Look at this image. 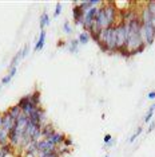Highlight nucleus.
Instances as JSON below:
<instances>
[{
    "instance_id": "obj_27",
    "label": "nucleus",
    "mask_w": 155,
    "mask_h": 157,
    "mask_svg": "<svg viewBox=\"0 0 155 157\" xmlns=\"http://www.w3.org/2000/svg\"><path fill=\"white\" fill-rule=\"evenodd\" d=\"M153 26H154V28H155V15L153 16Z\"/></svg>"
},
{
    "instance_id": "obj_15",
    "label": "nucleus",
    "mask_w": 155,
    "mask_h": 157,
    "mask_svg": "<svg viewBox=\"0 0 155 157\" xmlns=\"http://www.w3.org/2000/svg\"><path fill=\"white\" fill-rule=\"evenodd\" d=\"M50 24V16L47 12H43L40 16V30H44V27H47Z\"/></svg>"
},
{
    "instance_id": "obj_26",
    "label": "nucleus",
    "mask_w": 155,
    "mask_h": 157,
    "mask_svg": "<svg viewBox=\"0 0 155 157\" xmlns=\"http://www.w3.org/2000/svg\"><path fill=\"white\" fill-rule=\"evenodd\" d=\"M107 145H110V146H112V145H115V140H114V138H112V140L110 141V142H108V144Z\"/></svg>"
},
{
    "instance_id": "obj_21",
    "label": "nucleus",
    "mask_w": 155,
    "mask_h": 157,
    "mask_svg": "<svg viewBox=\"0 0 155 157\" xmlns=\"http://www.w3.org/2000/svg\"><path fill=\"white\" fill-rule=\"evenodd\" d=\"M142 130H143V128H138V130H135V132H134V134H132L131 137L128 138V142H134V141H135L136 138H138L139 136H140V133H142Z\"/></svg>"
},
{
    "instance_id": "obj_22",
    "label": "nucleus",
    "mask_w": 155,
    "mask_h": 157,
    "mask_svg": "<svg viewBox=\"0 0 155 157\" xmlns=\"http://www.w3.org/2000/svg\"><path fill=\"white\" fill-rule=\"evenodd\" d=\"M60 12H62V3H58L55 11H54V17H58L59 15H60Z\"/></svg>"
},
{
    "instance_id": "obj_16",
    "label": "nucleus",
    "mask_w": 155,
    "mask_h": 157,
    "mask_svg": "<svg viewBox=\"0 0 155 157\" xmlns=\"http://www.w3.org/2000/svg\"><path fill=\"white\" fill-rule=\"evenodd\" d=\"M8 113L12 116V118L17 120V117H19L20 114H22V109H20V106H19V105H15V106H12V108L8 110Z\"/></svg>"
},
{
    "instance_id": "obj_17",
    "label": "nucleus",
    "mask_w": 155,
    "mask_h": 157,
    "mask_svg": "<svg viewBox=\"0 0 155 157\" xmlns=\"http://www.w3.org/2000/svg\"><path fill=\"white\" fill-rule=\"evenodd\" d=\"M30 98L36 106H40V94H39V91H35L34 94H30Z\"/></svg>"
},
{
    "instance_id": "obj_5",
    "label": "nucleus",
    "mask_w": 155,
    "mask_h": 157,
    "mask_svg": "<svg viewBox=\"0 0 155 157\" xmlns=\"http://www.w3.org/2000/svg\"><path fill=\"white\" fill-rule=\"evenodd\" d=\"M56 149H58V146H55L50 140H44V138H41V140L38 141V151L39 153H51V152H56Z\"/></svg>"
},
{
    "instance_id": "obj_3",
    "label": "nucleus",
    "mask_w": 155,
    "mask_h": 157,
    "mask_svg": "<svg viewBox=\"0 0 155 157\" xmlns=\"http://www.w3.org/2000/svg\"><path fill=\"white\" fill-rule=\"evenodd\" d=\"M104 7V13H106V17H107V22L110 24V27L115 26V22H116V7L114 6V3H106L103 6Z\"/></svg>"
},
{
    "instance_id": "obj_23",
    "label": "nucleus",
    "mask_w": 155,
    "mask_h": 157,
    "mask_svg": "<svg viewBox=\"0 0 155 157\" xmlns=\"http://www.w3.org/2000/svg\"><path fill=\"white\" fill-rule=\"evenodd\" d=\"M28 48H30V46H28V44L24 46V48L22 50V58H24V56H27V54H28Z\"/></svg>"
},
{
    "instance_id": "obj_19",
    "label": "nucleus",
    "mask_w": 155,
    "mask_h": 157,
    "mask_svg": "<svg viewBox=\"0 0 155 157\" xmlns=\"http://www.w3.org/2000/svg\"><path fill=\"white\" fill-rule=\"evenodd\" d=\"M154 112H155V103L149 109V112H147L146 117H144V122H150V121H151V117H153V114H154Z\"/></svg>"
},
{
    "instance_id": "obj_7",
    "label": "nucleus",
    "mask_w": 155,
    "mask_h": 157,
    "mask_svg": "<svg viewBox=\"0 0 155 157\" xmlns=\"http://www.w3.org/2000/svg\"><path fill=\"white\" fill-rule=\"evenodd\" d=\"M72 15H74V20H75V23L79 24V26H82L84 12L82 11V8L79 7V4H76V3H75V7H74V10H72Z\"/></svg>"
},
{
    "instance_id": "obj_2",
    "label": "nucleus",
    "mask_w": 155,
    "mask_h": 157,
    "mask_svg": "<svg viewBox=\"0 0 155 157\" xmlns=\"http://www.w3.org/2000/svg\"><path fill=\"white\" fill-rule=\"evenodd\" d=\"M17 105L20 106L22 112H23L24 114H27V116H30V114L32 113L36 108H40V106H36L32 101H31L30 95H26V97H23V98L19 101V103H17Z\"/></svg>"
},
{
    "instance_id": "obj_9",
    "label": "nucleus",
    "mask_w": 155,
    "mask_h": 157,
    "mask_svg": "<svg viewBox=\"0 0 155 157\" xmlns=\"http://www.w3.org/2000/svg\"><path fill=\"white\" fill-rule=\"evenodd\" d=\"M48 140H50L55 146H60L63 142H64V140H66V136L63 133H60V132H55V133L52 134Z\"/></svg>"
},
{
    "instance_id": "obj_13",
    "label": "nucleus",
    "mask_w": 155,
    "mask_h": 157,
    "mask_svg": "<svg viewBox=\"0 0 155 157\" xmlns=\"http://www.w3.org/2000/svg\"><path fill=\"white\" fill-rule=\"evenodd\" d=\"M15 74H16V67H12V69H9V73L7 74L5 77H3V79H2V85H8L9 82H11L12 78L15 77Z\"/></svg>"
},
{
    "instance_id": "obj_20",
    "label": "nucleus",
    "mask_w": 155,
    "mask_h": 157,
    "mask_svg": "<svg viewBox=\"0 0 155 157\" xmlns=\"http://www.w3.org/2000/svg\"><path fill=\"white\" fill-rule=\"evenodd\" d=\"M63 33L67 34V35H71L72 34V27H71V24H70V22H64V23H63Z\"/></svg>"
},
{
    "instance_id": "obj_8",
    "label": "nucleus",
    "mask_w": 155,
    "mask_h": 157,
    "mask_svg": "<svg viewBox=\"0 0 155 157\" xmlns=\"http://www.w3.org/2000/svg\"><path fill=\"white\" fill-rule=\"evenodd\" d=\"M139 19H140V22H142V24H153V15H151L150 10L147 8V6L142 10V13H140Z\"/></svg>"
},
{
    "instance_id": "obj_10",
    "label": "nucleus",
    "mask_w": 155,
    "mask_h": 157,
    "mask_svg": "<svg viewBox=\"0 0 155 157\" xmlns=\"http://www.w3.org/2000/svg\"><path fill=\"white\" fill-rule=\"evenodd\" d=\"M55 128L52 126L51 124H47L45 126L41 128V138H44V140H48V138L51 137L52 134L55 133Z\"/></svg>"
},
{
    "instance_id": "obj_24",
    "label": "nucleus",
    "mask_w": 155,
    "mask_h": 157,
    "mask_svg": "<svg viewBox=\"0 0 155 157\" xmlns=\"http://www.w3.org/2000/svg\"><path fill=\"white\" fill-rule=\"evenodd\" d=\"M111 140H112V137H111L110 134H106V136H104V144H106V145H107Z\"/></svg>"
},
{
    "instance_id": "obj_6",
    "label": "nucleus",
    "mask_w": 155,
    "mask_h": 157,
    "mask_svg": "<svg viewBox=\"0 0 155 157\" xmlns=\"http://www.w3.org/2000/svg\"><path fill=\"white\" fill-rule=\"evenodd\" d=\"M15 122H16V120L12 118V116L8 113V110L5 113H3V128H4V130H7L9 133L13 129V126H15Z\"/></svg>"
},
{
    "instance_id": "obj_1",
    "label": "nucleus",
    "mask_w": 155,
    "mask_h": 157,
    "mask_svg": "<svg viewBox=\"0 0 155 157\" xmlns=\"http://www.w3.org/2000/svg\"><path fill=\"white\" fill-rule=\"evenodd\" d=\"M140 39H142L144 46L153 44V42L155 39V28L153 24H142V28H140Z\"/></svg>"
},
{
    "instance_id": "obj_12",
    "label": "nucleus",
    "mask_w": 155,
    "mask_h": 157,
    "mask_svg": "<svg viewBox=\"0 0 155 157\" xmlns=\"http://www.w3.org/2000/svg\"><path fill=\"white\" fill-rule=\"evenodd\" d=\"M79 40L78 39H71V40L67 43V48H68L70 52H72V54H75V52L79 51Z\"/></svg>"
},
{
    "instance_id": "obj_28",
    "label": "nucleus",
    "mask_w": 155,
    "mask_h": 157,
    "mask_svg": "<svg viewBox=\"0 0 155 157\" xmlns=\"http://www.w3.org/2000/svg\"><path fill=\"white\" fill-rule=\"evenodd\" d=\"M154 126H155V124L153 122V124H151V125H150V130H151V129H154Z\"/></svg>"
},
{
    "instance_id": "obj_18",
    "label": "nucleus",
    "mask_w": 155,
    "mask_h": 157,
    "mask_svg": "<svg viewBox=\"0 0 155 157\" xmlns=\"http://www.w3.org/2000/svg\"><path fill=\"white\" fill-rule=\"evenodd\" d=\"M20 59H22V51L16 52V55L12 58V62H11V66H9V69H12V67H16Z\"/></svg>"
},
{
    "instance_id": "obj_4",
    "label": "nucleus",
    "mask_w": 155,
    "mask_h": 157,
    "mask_svg": "<svg viewBox=\"0 0 155 157\" xmlns=\"http://www.w3.org/2000/svg\"><path fill=\"white\" fill-rule=\"evenodd\" d=\"M95 23L98 24V27L100 30H104V28H108L110 24L107 22V17H106V13H104V7H98V12H96V16H95Z\"/></svg>"
},
{
    "instance_id": "obj_30",
    "label": "nucleus",
    "mask_w": 155,
    "mask_h": 157,
    "mask_svg": "<svg viewBox=\"0 0 155 157\" xmlns=\"http://www.w3.org/2000/svg\"><path fill=\"white\" fill-rule=\"evenodd\" d=\"M104 157H108V156H104Z\"/></svg>"
},
{
    "instance_id": "obj_25",
    "label": "nucleus",
    "mask_w": 155,
    "mask_h": 157,
    "mask_svg": "<svg viewBox=\"0 0 155 157\" xmlns=\"http://www.w3.org/2000/svg\"><path fill=\"white\" fill-rule=\"evenodd\" d=\"M147 98H149V99H154L155 98V91H150L149 94H147Z\"/></svg>"
},
{
    "instance_id": "obj_29",
    "label": "nucleus",
    "mask_w": 155,
    "mask_h": 157,
    "mask_svg": "<svg viewBox=\"0 0 155 157\" xmlns=\"http://www.w3.org/2000/svg\"><path fill=\"white\" fill-rule=\"evenodd\" d=\"M2 86H3V85H2V83H0V87H2Z\"/></svg>"
},
{
    "instance_id": "obj_11",
    "label": "nucleus",
    "mask_w": 155,
    "mask_h": 157,
    "mask_svg": "<svg viewBox=\"0 0 155 157\" xmlns=\"http://www.w3.org/2000/svg\"><path fill=\"white\" fill-rule=\"evenodd\" d=\"M45 44V31L41 30L40 31V35H39V39L36 42V44H35V51H41Z\"/></svg>"
},
{
    "instance_id": "obj_14",
    "label": "nucleus",
    "mask_w": 155,
    "mask_h": 157,
    "mask_svg": "<svg viewBox=\"0 0 155 157\" xmlns=\"http://www.w3.org/2000/svg\"><path fill=\"white\" fill-rule=\"evenodd\" d=\"M90 39H91V35H90V33H87V31H83V33H80L79 36H78V40H79L80 44H87Z\"/></svg>"
}]
</instances>
